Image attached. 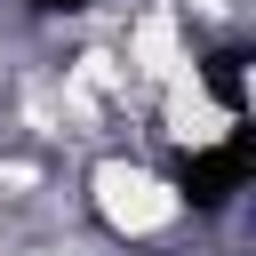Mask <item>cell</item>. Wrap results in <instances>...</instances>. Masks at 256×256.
Instances as JSON below:
<instances>
[{
    "instance_id": "cell-1",
    "label": "cell",
    "mask_w": 256,
    "mask_h": 256,
    "mask_svg": "<svg viewBox=\"0 0 256 256\" xmlns=\"http://www.w3.org/2000/svg\"><path fill=\"white\" fill-rule=\"evenodd\" d=\"M96 216H104L112 232H128V240H152V232H168V224L184 216V200H176L168 176H152V168H136V160H104V168H96Z\"/></svg>"
},
{
    "instance_id": "cell-2",
    "label": "cell",
    "mask_w": 256,
    "mask_h": 256,
    "mask_svg": "<svg viewBox=\"0 0 256 256\" xmlns=\"http://www.w3.org/2000/svg\"><path fill=\"white\" fill-rule=\"evenodd\" d=\"M160 88H168V136H176V144H224V136H232V112L200 88L192 64H184L176 80H160Z\"/></svg>"
},
{
    "instance_id": "cell-3",
    "label": "cell",
    "mask_w": 256,
    "mask_h": 256,
    "mask_svg": "<svg viewBox=\"0 0 256 256\" xmlns=\"http://www.w3.org/2000/svg\"><path fill=\"white\" fill-rule=\"evenodd\" d=\"M192 56H184V40H176V16L168 8H144L136 24H128V72L136 80H176Z\"/></svg>"
}]
</instances>
